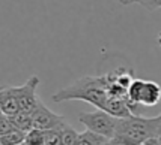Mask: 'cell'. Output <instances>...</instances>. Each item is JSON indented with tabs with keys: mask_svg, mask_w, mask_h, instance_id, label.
<instances>
[{
	"mask_svg": "<svg viewBox=\"0 0 161 145\" xmlns=\"http://www.w3.org/2000/svg\"><path fill=\"white\" fill-rule=\"evenodd\" d=\"M108 91L103 75L98 76H83L69 85L56 91L51 99L54 102H68V100H84L93 105L97 109L105 111L108 102Z\"/></svg>",
	"mask_w": 161,
	"mask_h": 145,
	"instance_id": "obj_1",
	"label": "cell"
},
{
	"mask_svg": "<svg viewBox=\"0 0 161 145\" xmlns=\"http://www.w3.org/2000/svg\"><path fill=\"white\" fill-rule=\"evenodd\" d=\"M161 135V121L158 117L131 115L119 118L112 139V145H143L147 139Z\"/></svg>",
	"mask_w": 161,
	"mask_h": 145,
	"instance_id": "obj_2",
	"label": "cell"
},
{
	"mask_svg": "<svg viewBox=\"0 0 161 145\" xmlns=\"http://www.w3.org/2000/svg\"><path fill=\"white\" fill-rule=\"evenodd\" d=\"M161 100V85L155 81L134 79L128 88V102L134 115H139L140 106H155Z\"/></svg>",
	"mask_w": 161,
	"mask_h": 145,
	"instance_id": "obj_3",
	"label": "cell"
},
{
	"mask_svg": "<svg viewBox=\"0 0 161 145\" xmlns=\"http://www.w3.org/2000/svg\"><path fill=\"white\" fill-rule=\"evenodd\" d=\"M78 121L84 124L87 130L103 135L112 141L114 136V132H116V127H118L119 118L113 117L103 109H97L93 112H81L78 115Z\"/></svg>",
	"mask_w": 161,
	"mask_h": 145,
	"instance_id": "obj_4",
	"label": "cell"
},
{
	"mask_svg": "<svg viewBox=\"0 0 161 145\" xmlns=\"http://www.w3.org/2000/svg\"><path fill=\"white\" fill-rule=\"evenodd\" d=\"M38 85H39V78L36 75H33V76H30L23 85L15 87L17 97H18V103H20V109L23 112L32 114L36 109L38 103L41 102V99L38 97V93H36Z\"/></svg>",
	"mask_w": 161,
	"mask_h": 145,
	"instance_id": "obj_5",
	"label": "cell"
},
{
	"mask_svg": "<svg viewBox=\"0 0 161 145\" xmlns=\"http://www.w3.org/2000/svg\"><path fill=\"white\" fill-rule=\"evenodd\" d=\"M32 118H33V129H39L44 132L62 127L65 124V117L54 114L42 102H39L36 109L32 112Z\"/></svg>",
	"mask_w": 161,
	"mask_h": 145,
	"instance_id": "obj_6",
	"label": "cell"
},
{
	"mask_svg": "<svg viewBox=\"0 0 161 145\" xmlns=\"http://www.w3.org/2000/svg\"><path fill=\"white\" fill-rule=\"evenodd\" d=\"M20 111L21 109L15 87H3L0 90V112L8 117H12Z\"/></svg>",
	"mask_w": 161,
	"mask_h": 145,
	"instance_id": "obj_7",
	"label": "cell"
},
{
	"mask_svg": "<svg viewBox=\"0 0 161 145\" xmlns=\"http://www.w3.org/2000/svg\"><path fill=\"white\" fill-rule=\"evenodd\" d=\"M112 141L103 135H98L92 130H84L80 133V145H107Z\"/></svg>",
	"mask_w": 161,
	"mask_h": 145,
	"instance_id": "obj_8",
	"label": "cell"
},
{
	"mask_svg": "<svg viewBox=\"0 0 161 145\" xmlns=\"http://www.w3.org/2000/svg\"><path fill=\"white\" fill-rule=\"evenodd\" d=\"M11 120H12V123H14V126L17 127V129L26 132V133L33 129V118H32V114H29V112H23V111H20L18 114L12 115Z\"/></svg>",
	"mask_w": 161,
	"mask_h": 145,
	"instance_id": "obj_9",
	"label": "cell"
},
{
	"mask_svg": "<svg viewBox=\"0 0 161 145\" xmlns=\"http://www.w3.org/2000/svg\"><path fill=\"white\" fill-rule=\"evenodd\" d=\"M24 139H26V132L14 129L8 133L0 135V145H21L24 144Z\"/></svg>",
	"mask_w": 161,
	"mask_h": 145,
	"instance_id": "obj_10",
	"label": "cell"
},
{
	"mask_svg": "<svg viewBox=\"0 0 161 145\" xmlns=\"http://www.w3.org/2000/svg\"><path fill=\"white\" fill-rule=\"evenodd\" d=\"M62 142L63 145H80V133L65 123L62 126Z\"/></svg>",
	"mask_w": 161,
	"mask_h": 145,
	"instance_id": "obj_11",
	"label": "cell"
},
{
	"mask_svg": "<svg viewBox=\"0 0 161 145\" xmlns=\"http://www.w3.org/2000/svg\"><path fill=\"white\" fill-rule=\"evenodd\" d=\"M24 145H45V132L39 129H32L26 133Z\"/></svg>",
	"mask_w": 161,
	"mask_h": 145,
	"instance_id": "obj_12",
	"label": "cell"
},
{
	"mask_svg": "<svg viewBox=\"0 0 161 145\" xmlns=\"http://www.w3.org/2000/svg\"><path fill=\"white\" fill-rule=\"evenodd\" d=\"M45 145H63L62 142V127L45 130Z\"/></svg>",
	"mask_w": 161,
	"mask_h": 145,
	"instance_id": "obj_13",
	"label": "cell"
},
{
	"mask_svg": "<svg viewBox=\"0 0 161 145\" xmlns=\"http://www.w3.org/2000/svg\"><path fill=\"white\" fill-rule=\"evenodd\" d=\"M14 129H17V127L14 126L11 117H8V115H5V114H2V115H0V135L8 133V132L14 130Z\"/></svg>",
	"mask_w": 161,
	"mask_h": 145,
	"instance_id": "obj_14",
	"label": "cell"
},
{
	"mask_svg": "<svg viewBox=\"0 0 161 145\" xmlns=\"http://www.w3.org/2000/svg\"><path fill=\"white\" fill-rule=\"evenodd\" d=\"M133 3H137L147 11H155L161 8V0H133Z\"/></svg>",
	"mask_w": 161,
	"mask_h": 145,
	"instance_id": "obj_15",
	"label": "cell"
},
{
	"mask_svg": "<svg viewBox=\"0 0 161 145\" xmlns=\"http://www.w3.org/2000/svg\"><path fill=\"white\" fill-rule=\"evenodd\" d=\"M143 145H161V144H160V139L158 138H151V139H147Z\"/></svg>",
	"mask_w": 161,
	"mask_h": 145,
	"instance_id": "obj_16",
	"label": "cell"
},
{
	"mask_svg": "<svg viewBox=\"0 0 161 145\" xmlns=\"http://www.w3.org/2000/svg\"><path fill=\"white\" fill-rule=\"evenodd\" d=\"M118 3H120V5H131L133 3V0H116Z\"/></svg>",
	"mask_w": 161,
	"mask_h": 145,
	"instance_id": "obj_17",
	"label": "cell"
},
{
	"mask_svg": "<svg viewBox=\"0 0 161 145\" xmlns=\"http://www.w3.org/2000/svg\"><path fill=\"white\" fill-rule=\"evenodd\" d=\"M157 42H158V43H160V45H161V32H160V33H158V38H157Z\"/></svg>",
	"mask_w": 161,
	"mask_h": 145,
	"instance_id": "obj_18",
	"label": "cell"
},
{
	"mask_svg": "<svg viewBox=\"0 0 161 145\" xmlns=\"http://www.w3.org/2000/svg\"><path fill=\"white\" fill-rule=\"evenodd\" d=\"M158 139H160V144H161V135H160V136H158Z\"/></svg>",
	"mask_w": 161,
	"mask_h": 145,
	"instance_id": "obj_19",
	"label": "cell"
},
{
	"mask_svg": "<svg viewBox=\"0 0 161 145\" xmlns=\"http://www.w3.org/2000/svg\"><path fill=\"white\" fill-rule=\"evenodd\" d=\"M158 118H160V121H161V112H160V115H158Z\"/></svg>",
	"mask_w": 161,
	"mask_h": 145,
	"instance_id": "obj_20",
	"label": "cell"
},
{
	"mask_svg": "<svg viewBox=\"0 0 161 145\" xmlns=\"http://www.w3.org/2000/svg\"><path fill=\"white\" fill-rule=\"evenodd\" d=\"M107 145H112V142H110V144H107Z\"/></svg>",
	"mask_w": 161,
	"mask_h": 145,
	"instance_id": "obj_21",
	"label": "cell"
},
{
	"mask_svg": "<svg viewBox=\"0 0 161 145\" xmlns=\"http://www.w3.org/2000/svg\"><path fill=\"white\" fill-rule=\"evenodd\" d=\"M21 145H24V144H21Z\"/></svg>",
	"mask_w": 161,
	"mask_h": 145,
	"instance_id": "obj_22",
	"label": "cell"
}]
</instances>
